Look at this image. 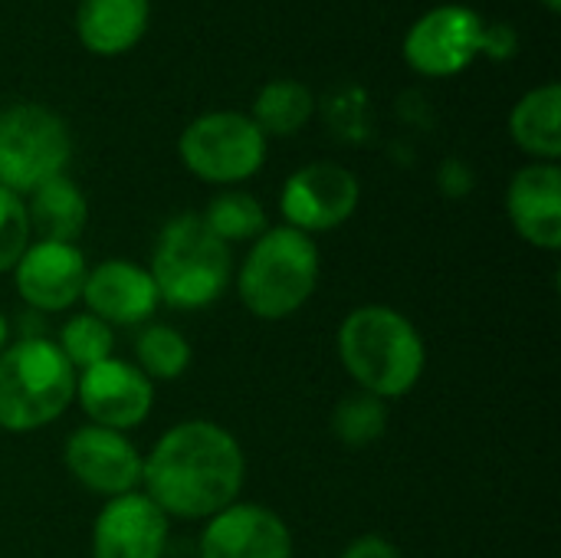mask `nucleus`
Here are the masks:
<instances>
[{
    "mask_svg": "<svg viewBox=\"0 0 561 558\" xmlns=\"http://www.w3.org/2000/svg\"><path fill=\"white\" fill-rule=\"evenodd\" d=\"M247 454L217 421H181L141 457V493L168 520H210L240 500Z\"/></svg>",
    "mask_w": 561,
    "mask_h": 558,
    "instance_id": "obj_1",
    "label": "nucleus"
},
{
    "mask_svg": "<svg viewBox=\"0 0 561 558\" xmlns=\"http://www.w3.org/2000/svg\"><path fill=\"white\" fill-rule=\"evenodd\" d=\"M339 362L358 391L398 401L417 388L427 368V345L417 326L391 306L352 309L335 335Z\"/></svg>",
    "mask_w": 561,
    "mask_h": 558,
    "instance_id": "obj_2",
    "label": "nucleus"
},
{
    "mask_svg": "<svg viewBox=\"0 0 561 558\" xmlns=\"http://www.w3.org/2000/svg\"><path fill=\"white\" fill-rule=\"evenodd\" d=\"M322 276V253L309 234L286 224L266 227L247 250L237 270V293L250 316L283 322L296 316L316 293Z\"/></svg>",
    "mask_w": 561,
    "mask_h": 558,
    "instance_id": "obj_3",
    "label": "nucleus"
},
{
    "mask_svg": "<svg viewBox=\"0 0 561 558\" xmlns=\"http://www.w3.org/2000/svg\"><path fill=\"white\" fill-rule=\"evenodd\" d=\"M161 306L194 312L214 306L233 280V253L224 240H217L201 214L171 217L151 250L148 266Z\"/></svg>",
    "mask_w": 561,
    "mask_h": 558,
    "instance_id": "obj_4",
    "label": "nucleus"
},
{
    "mask_svg": "<svg viewBox=\"0 0 561 558\" xmlns=\"http://www.w3.org/2000/svg\"><path fill=\"white\" fill-rule=\"evenodd\" d=\"M76 401V372L53 339L23 335L0 352V431L33 434Z\"/></svg>",
    "mask_w": 561,
    "mask_h": 558,
    "instance_id": "obj_5",
    "label": "nucleus"
},
{
    "mask_svg": "<svg viewBox=\"0 0 561 558\" xmlns=\"http://www.w3.org/2000/svg\"><path fill=\"white\" fill-rule=\"evenodd\" d=\"M270 138L247 112L214 109L184 125L178 138L181 164L204 184L233 187L260 174Z\"/></svg>",
    "mask_w": 561,
    "mask_h": 558,
    "instance_id": "obj_6",
    "label": "nucleus"
},
{
    "mask_svg": "<svg viewBox=\"0 0 561 558\" xmlns=\"http://www.w3.org/2000/svg\"><path fill=\"white\" fill-rule=\"evenodd\" d=\"M72 135L59 112L16 102L0 112V187L26 197L56 174H66Z\"/></svg>",
    "mask_w": 561,
    "mask_h": 558,
    "instance_id": "obj_7",
    "label": "nucleus"
},
{
    "mask_svg": "<svg viewBox=\"0 0 561 558\" xmlns=\"http://www.w3.org/2000/svg\"><path fill=\"white\" fill-rule=\"evenodd\" d=\"M483 13L467 3H440L404 33V62L427 79H450L473 66L483 46Z\"/></svg>",
    "mask_w": 561,
    "mask_h": 558,
    "instance_id": "obj_8",
    "label": "nucleus"
},
{
    "mask_svg": "<svg viewBox=\"0 0 561 558\" xmlns=\"http://www.w3.org/2000/svg\"><path fill=\"white\" fill-rule=\"evenodd\" d=\"M362 184L335 161H309L296 168L279 191V214L299 234H329L348 224L358 210Z\"/></svg>",
    "mask_w": 561,
    "mask_h": 558,
    "instance_id": "obj_9",
    "label": "nucleus"
},
{
    "mask_svg": "<svg viewBox=\"0 0 561 558\" xmlns=\"http://www.w3.org/2000/svg\"><path fill=\"white\" fill-rule=\"evenodd\" d=\"M76 405L89 424L128 434L148 421L154 408V382L125 358H105L76 375Z\"/></svg>",
    "mask_w": 561,
    "mask_h": 558,
    "instance_id": "obj_10",
    "label": "nucleus"
},
{
    "mask_svg": "<svg viewBox=\"0 0 561 558\" xmlns=\"http://www.w3.org/2000/svg\"><path fill=\"white\" fill-rule=\"evenodd\" d=\"M62 464L69 477L95 497L115 500L141 490V454L128 434L82 424L66 437Z\"/></svg>",
    "mask_w": 561,
    "mask_h": 558,
    "instance_id": "obj_11",
    "label": "nucleus"
},
{
    "mask_svg": "<svg viewBox=\"0 0 561 558\" xmlns=\"http://www.w3.org/2000/svg\"><path fill=\"white\" fill-rule=\"evenodd\" d=\"M85 273L89 263L76 243L30 240L13 266V286L33 312L49 316L66 312L82 299Z\"/></svg>",
    "mask_w": 561,
    "mask_h": 558,
    "instance_id": "obj_12",
    "label": "nucleus"
},
{
    "mask_svg": "<svg viewBox=\"0 0 561 558\" xmlns=\"http://www.w3.org/2000/svg\"><path fill=\"white\" fill-rule=\"evenodd\" d=\"M293 529L263 503H230L210 516L197 539L201 558H293Z\"/></svg>",
    "mask_w": 561,
    "mask_h": 558,
    "instance_id": "obj_13",
    "label": "nucleus"
},
{
    "mask_svg": "<svg viewBox=\"0 0 561 558\" xmlns=\"http://www.w3.org/2000/svg\"><path fill=\"white\" fill-rule=\"evenodd\" d=\"M92 558H164L168 516L141 493L105 500L92 523Z\"/></svg>",
    "mask_w": 561,
    "mask_h": 558,
    "instance_id": "obj_14",
    "label": "nucleus"
},
{
    "mask_svg": "<svg viewBox=\"0 0 561 558\" xmlns=\"http://www.w3.org/2000/svg\"><path fill=\"white\" fill-rule=\"evenodd\" d=\"M82 303L95 319H102L112 329L145 326L161 309V296L154 289L151 273L135 260H102L89 266Z\"/></svg>",
    "mask_w": 561,
    "mask_h": 558,
    "instance_id": "obj_15",
    "label": "nucleus"
},
{
    "mask_svg": "<svg viewBox=\"0 0 561 558\" xmlns=\"http://www.w3.org/2000/svg\"><path fill=\"white\" fill-rule=\"evenodd\" d=\"M506 214L516 234L546 253L561 250V168L533 161L519 168L506 191Z\"/></svg>",
    "mask_w": 561,
    "mask_h": 558,
    "instance_id": "obj_16",
    "label": "nucleus"
},
{
    "mask_svg": "<svg viewBox=\"0 0 561 558\" xmlns=\"http://www.w3.org/2000/svg\"><path fill=\"white\" fill-rule=\"evenodd\" d=\"M151 23V0H79L76 36L95 56L131 53Z\"/></svg>",
    "mask_w": 561,
    "mask_h": 558,
    "instance_id": "obj_17",
    "label": "nucleus"
},
{
    "mask_svg": "<svg viewBox=\"0 0 561 558\" xmlns=\"http://www.w3.org/2000/svg\"><path fill=\"white\" fill-rule=\"evenodd\" d=\"M30 234L39 240L76 243L89 224V201L69 174H56L23 197Z\"/></svg>",
    "mask_w": 561,
    "mask_h": 558,
    "instance_id": "obj_18",
    "label": "nucleus"
},
{
    "mask_svg": "<svg viewBox=\"0 0 561 558\" xmlns=\"http://www.w3.org/2000/svg\"><path fill=\"white\" fill-rule=\"evenodd\" d=\"M510 135L536 161L559 164L561 158V86L546 82L529 89L510 112Z\"/></svg>",
    "mask_w": 561,
    "mask_h": 558,
    "instance_id": "obj_19",
    "label": "nucleus"
},
{
    "mask_svg": "<svg viewBox=\"0 0 561 558\" xmlns=\"http://www.w3.org/2000/svg\"><path fill=\"white\" fill-rule=\"evenodd\" d=\"M312 112H316V95L306 82L273 79L256 92L250 118L266 138H289L309 125Z\"/></svg>",
    "mask_w": 561,
    "mask_h": 558,
    "instance_id": "obj_20",
    "label": "nucleus"
},
{
    "mask_svg": "<svg viewBox=\"0 0 561 558\" xmlns=\"http://www.w3.org/2000/svg\"><path fill=\"white\" fill-rule=\"evenodd\" d=\"M201 217H204L207 230L217 240H224L227 247H233V243H253L270 227L266 207L253 194L237 191V187H227V191L214 194Z\"/></svg>",
    "mask_w": 561,
    "mask_h": 558,
    "instance_id": "obj_21",
    "label": "nucleus"
},
{
    "mask_svg": "<svg viewBox=\"0 0 561 558\" xmlns=\"http://www.w3.org/2000/svg\"><path fill=\"white\" fill-rule=\"evenodd\" d=\"M191 342L184 332L164 322H145L135 339V365L148 382H178L191 368Z\"/></svg>",
    "mask_w": 561,
    "mask_h": 558,
    "instance_id": "obj_22",
    "label": "nucleus"
},
{
    "mask_svg": "<svg viewBox=\"0 0 561 558\" xmlns=\"http://www.w3.org/2000/svg\"><path fill=\"white\" fill-rule=\"evenodd\" d=\"M388 431V401L368 395V391H352L345 395L335 411H332V434L345 447H368L381 441Z\"/></svg>",
    "mask_w": 561,
    "mask_h": 558,
    "instance_id": "obj_23",
    "label": "nucleus"
},
{
    "mask_svg": "<svg viewBox=\"0 0 561 558\" xmlns=\"http://www.w3.org/2000/svg\"><path fill=\"white\" fill-rule=\"evenodd\" d=\"M56 349L62 352V358L72 365V372H85L105 358H112L115 349V329L105 326L102 319H95L92 312H79L69 316L56 335Z\"/></svg>",
    "mask_w": 561,
    "mask_h": 558,
    "instance_id": "obj_24",
    "label": "nucleus"
},
{
    "mask_svg": "<svg viewBox=\"0 0 561 558\" xmlns=\"http://www.w3.org/2000/svg\"><path fill=\"white\" fill-rule=\"evenodd\" d=\"M30 240H33V234H30V217H26L23 197L0 187V276L13 273V266L23 257V250L30 247Z\"/></svg>",
    "mask_w": 561,
    "mask_h": 558,
    "instance_id": "obj_25",
    "label": "nucleus"
},
{
    "mask_svg": "<svg viewBox=\"0 0 561 558\" xmlns=\"http://www.w3.org/2000/svg\"><path fill=\"white\" fill-rule=\"evenodd\" d=\"M519 49V36L510 23H486L483 26V46L480 53H486L490 59H510Z\"/></svg>",
    "mask_w": 561,
    "mask_h": 558,
    "instance_id": "obj_26",
    "label": "nucleus"
},
{
    "mask_svg": "<svg viewBox=\"0 0 561 558\" xmlns=\"http://www.w3.org/2000/svg\"><path fill=\"white\" fill-rule=\"evenodd\" d=\"M339 558H401V549L385 536H358L342 549Z\"/></svg>",
    "mask_w": 561,
    "mask_h": 558,
    "instance_id": "obj_27",
    "label": "nucleus"
},
{
    "mask_svg": "<svg viewBox=\"0 0 561 558\" xmlns=\"http://www.w3.org/2000/svg\"><path fill=\"white\" fill-rule=\"evenodd\" d=\"M440 187L447 197H467L470 187H473V171L460 161V158H450L444 168H440Z\"/></svg>",
    "mask_w": 561,
    "mask_h": 558,
    "instance_id": "obj_28",
    "label": "nucleus"
},
{
    "mask_svg": "<svg viewBox=\"0 0 561 558\" xmlns=\"http://www.w3.org/2000/svg\"><path fill=\"white\" fill-rule=\"evenodd\" d=\"M10 345V322H7V316L0 312V352Z\"/></svg>",
    "mask_w": 561,
    "mask_h": 558,
    "instance_id": "obj_29",
    "label": "nucleus"
},
{
    "mask_svg": "<svg viewBox=\"0 0 561 558\" xmlns=\"http://www.w3.org/2000/svg\"><path fill=\"white\" fill-rule=\"evenodd\" d=\"M539 3H542V7H546L549 13H559V10H561V0H539Z\"/></svg>",
    "mask_w": 561,
    "mask_h": 558,
    "instance_id": "obj_30",
    "label": "nucleus"
}]
</instances>
